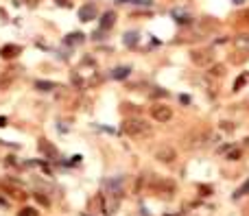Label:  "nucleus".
Listing matches in <instances>:
<instances>
[{"label":"nucleus","mask_w":249,"mask_h":216,"mask_svg":"<svg viewBox=\"0 0 249 216\" xmlns=\"http://www.w3.org/2000/svg\"><path fill=\"white\" fill-rule=\"evenodd\" d=\"M122 131L131 140H147V138H151L153 127H151V123H147L142 118H129L122 124Z\"/></svg>","instance_id":"1"},{"label":"nucleus","mask_w":249,"mask_h":216,"mask_svg":"<svg viewBox=\"0 0 249 216\" xmlns=\"http://www.w3.org/2000/svg\"><path fill=\"white\" fill-rule=\"evenodd\" d=\"M190 59H192V63H195V66L208 68L210 63L214 62V53L210 48H197V50H192V53H190Z\"/></svg>","instance_id":"2"},{"label":"nucleus","mask_w":249,"mask_h":216,"mask_svg":"<svg viewBox=\"0 0 249 216\" xmlns=\"http://www.w3.org/2000/svg\"><path fill=\"white\" fill-rule=\"evenodd\" d=\"M155 159L162 164H175L177 151H175V146H170V144H160L155 149Z\"/></svg>","instance_id":"3"},{"label":"nucleus","mask_w":249,"mask_h":216,"mask_svg":"<svg viewBox=\"0 0 249 216\" xmlns=\"http://www.w3.org/2000/svg\"><path fill=\"white\" fill-rule=\"evenodd\" d=\"M151 118L157 123H168L173 118V109L168 105H153L151 107Z\"/></svg>","instance_id":"4"},{"label":"nucleus","mask_w":249,"mask_h":216,"mask_svg":"<svg viewBox=\"0 0 249 216\" xmlns=\"http://www.w3.org/2000/svg\"><path fill=\"white\" fill-rule=\"evenodd\" d=\"M234 48L236 53L249 55V33H240V35L234 37Z\"/></svg>","instance_id":"5"},{"label":"nucleus","mask_w":249,"mask_h":216,"mask_svg":"<svg viewBox=\"0 0 249 216\" xmlns=\"http://www.w3.org/2000/svg\"><path fill=\"white\" fill-rule=\"evenodd\" d=\"M153 190H155V192H160L162 197H166V194H173V190H175V184L173 181H157L155 185H153Z\"/></svg>","instance_id":"6"},{"label":"nucleus","mask_w":249,"mask_h":216,"mask_svg":"<svg viewBox=\"0 0 249 216\" xmlns=\"http://www.w3.org/2000/svg\"><path fill=\"white\" fill-rule=\"evenodd\" d=\"M20 46H16V44H7V46H2L0 48V55H2L4 59H13V57H17L20 55Z\"/></svg>","instance_id":"7"},{"label":"nucleus","mask_w":249,"mask_h":216,"mask_svg":"<svg viewBox=\"0 0 249 216\" xmlns=\"http://www.w3.org/2000/svg\"><path fill=\"white\" fill-rule=\"evenodd\" d=\"M79 18H81L83 22H90V20H94V18H96V9H94V5H85V7H81V11H79Z\"/></svg>","instance_id":"8"},{"label":"nucleus","mask_w":249,"mask_h":216,"mask_svg":"<svg viewBox=\"0 0 249 216\" xmlns=\"http://www.w3.org/2000/svg\"><path fill=\"white\" fill-rule=\"evenodd\" d=\"M39 151H42L44 155H48V157H50V159H57V157H59V153H57V149L50 144V142H46V140H42V142H39Z\"/></svg>","instance_id":"9"},{"label":"nucleus","mask_w":249,"mask_h":216,"mask_svg":"<svg viewBox=\"0 0 249 216\" xmlns=\"http://www.w3.org/2000/svg\"><path fill=\"white\" fill-rule=\"evenodd\" d=\"M114 20H116V14H114V11H107V14L103 15V20H100V31H109Z\"/></svg>","instance_id":"10"},{"label":"nucleus","mask_w":249,"mask_h":216,"mask_svg":"<svg viewBox=\"0 0 249 216\" xmlns=\"http://www.w3.org/2000/svg\"><path fill=\"white\" fill-rule=\"evenodd\" d=\"M129 72H131V68L120 66V68H116V70H114V79H127V77H129Z\"/></svg>","instance_id":"11"},{"label":"nucleus","mask_w":249,"mask_h":216,"mask_svg":"<svg viewBox=\"0 0 249 216\" xmlns=\"http://www.w3.org/2000/svg\"><path fill=\"white\" fill-rule=\"evenodd\" d=\"M35 88H39L42 92H48V90L57 88V85H55V83H50V81H46V83H44V81H37V83H35Z\"/></svg>","instance_id":"12"},{"label":"nucleus","mask_w":249,"mask_h":216,"mask_svg":"<svg viewBox=\"0 0 249 216\" xmlns=\"http://www.w3.org/2000/svg\"><path fill=\"white\" fill-rule=\"evenodd\" d=\"M245 194H249V179L245 181V184L240 185L238 190H236V197H245Z\"/></svg>","instance_id":"13"},{"label":"nucleus","mask_w":249,"mask_h":216,"mask_svg":"<svg viewBox=\"0 0 249 216\" xmlns=\"http://www.w3.org/2000/svg\"><path fill=\"white\" fill-rule=\"evenodd\" d=\"M240 149H232L230 153H227V159H230V162H236V159H240Z\"/></svg>","instance_id":"14"},{"label":"nucleus","mask_w":249,"mask_h":216,"mask_svg":"<svg viewBox=\"0 0 249 216\" xmlns=\"http://www.w3.org/2000/svg\"><path fill=\"white\" fill-rule=\"evenodd\" d=\"M135 42H138V35H135V33H127L125 35V44L127 46H133Z\"/></svg>","instance_id":"15"},{"label":"nucleus","mask_w":249,"mask_h":216,"mask_svg":"<svg viewBox=\"0 0 249 216\" xmlns=\"http://www.w3.org/2000/svg\"><path fill=\"white\" fill-rule=\"evenodd\" d=\"M118 2H133V5H142V7H149L153 0H118Z\"/></svg>","instance_id":"16"},{"label":"nucleus","mask_w":249,"mask_h":216,"mask_svg":"<svg viewBox=\"0 0 249 216\" xmlns=\"http://www.w3.org/2000/svg\"><path fill=\"white\" fill-rule=\"evenodd\" d=\"M77 42H83V35H79V33L68 35V44H77Z\"/></svg>","instance_id":"17"},{"label":"nucleus","mask_w":249,"mask_h":216,"mask_svg":"<svg viewBox=\"0 0 249 216\" xmlns=\"http://www.w3.org/2000/svg\"><path fill=\"white\" fill-rule=\"evenodd\" d=\"M20 216H37V212H35L33 207H24V210L20 212Z\"/></svg>","instance_id":"18"},{"label":"nucleus","mask_w":249,"mask_h":216,"mask_svg":"<svg viewBox=\"0 0 249 216\" xmlns=\"http://www.w3.org/2000/svg\"><path fill=\"white\" fill-rule=\"evenodd\" d=\"M223 72H225V68H223V66H214L212 68V75L214 77H223Z\"/></svg>","instance_id":"19"},{"label":"nucleus","mask_w":249,"mask_h":216,"mask_svg":"<svg viewBox=\"0 0 249 216\" xmlns=\"http://www.w3.org/2000/svg\"><path fill=\"white\" fill-rule=\"evenodd\" d=\"M35 199H37V201H39V203H42V205H48V199H44V197H42V194H35Z\"/></svg>","instance_id":"20"},{"label":"nucleus","mask_w":249,"mask_h":216,"mask_svg":"<svg viewBox=\"0 0 249 216\" xmlns=\"http://www.w3.org/2000/svg\"><path fill=\"white\" fill-rule=\"evenodd\" d=\"M26 2H29L31 7H35V5H37V2H39V0H26Z\"/></svg>","instance_id":"21"},{"label":"nucleus","mask_w":249,"mask_h":216,"mask_svg":"<svg viewBox=\"0 0 249 216\" xmlns=\"http://www.w3.org/2000/svg\"><path fill=\"white\" fill-rule=\"evenodd\" d=\"M245 149H249V138H245Z\"/></svg>","instance_id":"22"},{"label":"nucleus","mask_w":249,"mask_h":216,"mask_svg":"<svg viewBox=\"0 0 249 216\" xmlns=\"http://www.w3.org/2000/svg\"><path fill=\"white\" fill-rule=\"evenodd\" d=\"M245 20H247V22H249V9L245 11Z\"/></svg>","instance_id":"23"},{"label":"nucleus","mask_w":249,"mask_h":216,"mask_svg":"<svg viewBox=\"0 0 249 216\" xmlns=\"http://www.w3.org/2000/svg\"><path fill=\"white\" fill-rule=\"evenodd\" d=\"M4 123H7V120H4V118H0V127H4Z\"/></svg>","instance_id":"24"},{"label":"nucleus","mask_w":249,"mask_h":216,"mask_svg":"<svg viewBox=\"0 0 249 216\" xmlns=\"http://www.w3.org/2000/svg\"><path fill=\"white\" fill-rule=\"evenodd\" d=\"M236 2H243V0H236Z\"/></svg>","instance_id":"25"}]
</instances>
